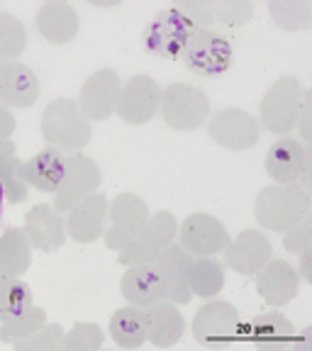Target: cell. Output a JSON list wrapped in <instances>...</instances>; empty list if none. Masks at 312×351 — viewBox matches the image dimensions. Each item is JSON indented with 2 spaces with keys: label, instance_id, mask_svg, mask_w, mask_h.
<instances>
[{
  "label": "cell",
  "instance_id": "ba28073f",
  "mask_svg": "<svg viewBox=\"0 0 312 351\" xmlns=\"http://www.w3.org/2000/svg\"><path fill=\"white\" fill-rule=\"evenodd\" d=\"M149 205L134 193H120L110 200L108 205V219L110 227L103 232L105 247L112 252H122L139 232L144 230L149 219Z\"/></svg>",
  "mask_w": 312,
  "mask_h": 351
},
{
  "label": "cell",
  "instance_id": "4dcf8cb0",
  "mask_svg": "<svg viewBox=\"0 0 312 351\" xmlns=\"http://www.w3.org/2000/svg\"><path fill=\"white\" fill-rule=\"evenodd\" d=\"M47 324V310L44 307L32 305L29 310H25L22 315L12 319H5V322H0V344H15L20 339H27L32 337L34 332Z\"/></svg>",
  "mask_w": 312,
  "mask_h": 351
},
{
  "label": "cell",
  "instance_id": "7a4b0ae2",
  "mask_svg": "<svg viewBox=\"0 0 312 351\" xmlns=\"http://www.w3.org/2000/svg\"><path fill=\"white\" fill-rule=\"evenodd\" d=\"M39 130H42L44 142L64 154L81 152L93 137V127L81 115L78 103L73 98L51 100L42 112Z\"/></svg>",
  "mask_w": 312,
  "mask_h": 351
},
{
  "label": "cell",
  "instance_id": "7bdbcfd3",
  "mask_svg": "<svg viewBox=\"0 0 312 351\" xmlns=\"http://www.w3.org/2000/svg\"><path fill=\"white\" fill-rule=\"evenodd\" d=\"M12 156H17V147L12 139H0V166L10 161Z\"/></svg>",
  "mask_w": 312,
  "mask_h": 351
},
{
  "label": "cell",
  "instance_id": "cb8c5ba5",
  "mask_svg": "<svg viewBox=\"0 0 312 351\" xmlns=\"http://www.w3.org/2000/svg\"><path fill=\"white\" fill-rule=\"evenodd\" d=\"M120 293L127 300V305L149 307L154 302L166 300L164 283L154 263H142V266H127L125 276L120 280Z\"/></svg>",
  "mask_w": 312,
  "mask_h": 351
},
{
  "label": "cell",
  "instance_id": "e0dca14e",
  "mask_svg": "<svg viewBox=\"0 0 312 351\" xmlns=\"http://www.w3.org/2000/svg\"><path fill=\"white\" fill-rule=\"evenodd\" d=\"M193 256L186 249L173 241L171 247L159 252V256L154 258V266L159 271L161 283H164V295L166 300L176 302V305H188L193 300L191 285H188V271H191Z\"/></svg>",
  "mask_w": 312,
  "mask_h": 351
},
{
  "label": "cell",
  "instance_id": "b9f144b4",
  "mask_svg": "<svg viewBox=\"0 0 312 351\" xmlns=\"http://www.w3.org/2000/svg\"><path fill=\"white\" fill-rule=\"evenodd\" d=\"M307 120H310V90H302V108H300V117H298V127H296V132H300L302 142H310Z\"/></svg>",
  "mask_w": 312,
  "mask_h": 351
},
{
  "label": "cell",
  "instance_id": "f6af8a7d",
  "mask_svg": "<svg viewBox=\"0 0 312 351\" xmlns=\"http://www.w3.org/2000/svg\"><path fill=\"white\" fill-rule=\"evenodd\" d=\"M3 200H5V193H3V186H0V215H3Z\"/></svg>",
  "mask_w": 312,
  "mask_h": 351
},
{
  "label": "cell",
  "instance_id": "ac0fdd59",
  "mask_svg": "<svg viewBox=\"0 0 312 351\" xmlns=\"http://www.w3.org/2000/svg\"><path fill=\"white\" fill-rule=\"evenodd\" d=\"M310 171V149L296 137H280L266 152V173L274 183H298Z\"/></svg>",
  "mask_w": 312,
  "mask_h": 351
},
{
  "label": "cell",
  "instance_id": "f35d334b",
  "mask_svg": "<svg viewBox=\"0 0 312 351\" xmlns=\"http://www.w3.org/2000/svg\"><path fill=\"white\" fill-rule=\"evenodd\" d=\"M173 8L191 22L193 27H195V32L197 29H210V25L215 22L213 8H210V3H205V0H186V3H176Z\"/></svg>",
  "mask_w": 312,
  "mask_h": 351
},
{
  "label": "cell",
  "instance_id": "d6a6232c",
  "mask_svg": "<svg viewBox=\"0 0 312 351\" xmlns=\"http://www.w3.org/2000/svg\"><path fill=\"white\" fill-rule=\"evenodd\" d=\"M139 239L147 241L154 252H164L166 247H171L178 237V222L176 215H171L169 210H159L156 215H149L147 225L139 232Z\"/></svg>",
  "mask_w": 312,
  "mask_h": 351
},
{
  "label": "cell",
  "instance_id": "484cf974",
  "mask_svg": "<svg viewBox=\"0 0 312 351\" xmlns=\"http://www.w3.org/2000/svg\"><path fill=\"white\" fill-rule=\"evenodd\" d=\"M110 339L115 341L120 349H139L147 341V317L144 307L125 305L117 307L110 317Z\"/></svg>",
  "mask_w": 312,
  "mask_h": 351
},
{
  "label": "cell",
  "instance_id": "d4e9b609",
  "mask_svg": "<svg viewBox=\"0 0 312 351\" xmlns=\"http://www.w3.org/2000/svg\"><path fill=\"white\" fill-rule=\"evenodd\" d=\"M241 337H247L252 344L263 349H280L296 337V327L283 313H261L241 327Z\"/></svg>",
  "mask_w": 312,
  "mask_h": 351
},
{
  "label": "cell",
  "instance_id": "8d00e7d4",
  "mask_svg": "<svg viewBox=\"0 0 312 351\" xmlns=\"http://www.w3.org/2000/svg\"><path fill=\"white\" fill-rule=\"evenodd\" d=\"M64 337L66 329L59 322H47L39 332H34L27 339L15 341L17 351H61L64 349Z\"/></svg>",
  "mask_w": 312,
  "mask_h": 351
},
{
  "label": "cell",
  "instance_id": "9a60e30c",
  "mask_svg": "<svg viewBox=\"0 0 312 351\" xmlns=\"http://www.w3.org/2000/svg\"><path fill=\"white\" fill-rule=\"evenodd\" d=\"M25 234L39 254H54L66 244V217L54 205L39 203L25 215Z\"/></svg>",
  "mask_w": 312,
  "mask_h": 351
},
{
  "label": "cell",
  "instance_id": "5b68a950",
  "mask_svg": "<svg viewBox=\"0 0 312 351\" xmlns=\"http://www.w3.org/2000/svg\"><path fill=\"white\" fill-rule=\"evenodd\" d=\"M181 61L193 76L219 78L235 64V47L225 34L215 29H197L188 39Z\"/></svg>",
  "mask_w": 312,
  "mask_h": 351
},
{
  "label": "cell",
  "instance_id": "e575fe53",
  "mask_svg": "<svg viewBox=\"0 0 312 351\" xmlns=\"http://www.w3.org/2000/svg\"><path fill=\"white\" fill-rule=\"evenodd\" d=\"M0 186H3L5 200L10 205H20L29 197V186L22 178V161L17 156L0 166Z\"/></svg>",
  "mask_w": 312,
  "mask_h": 351
},
{
  "label": "cell",
  "instance_id": "7c38bea8",
  "mask_svg": "<svg viewBox=\"0 0 312 351\" xmlns=\"http://www.w3.org/2000/svg\"><path fill=\"white\" fill-rule=\"evenodd\" d=\"M100 181H103V171L91 156H86L81 152L69 154L64 181H61L59 191L54 193V208L61 215H66L78 200L98 191Z\"/></svg>",
  "mask_w": 312,
  "mask_h": 351
},
{
  "label": "cell",
  "instance_id": "3957f363",
  "mask_svg": "<svg viewBox=\"0 0 312 351\" xmlns=\"http://www.w3.org/2000/svg\"><path fill=\"white\" fill-rule=\"evenodd\" d=\"M302 108V86L298 78L280 76L263 93L261 108H259V125L269 130L271 134H293L298 127Z\"/></svg>",
  "mask_w": 312,
  "mask_h": 351
},
{
  "label": "cell",
  "instance_id": "d590c367",
  "mask_svg": "<svg viewBox=\"0 0 312 351\" xmlns=\"http://www.w3.org/2000/svg\"><path fill=\"white\" fill-rule=\"evenodd\" d=\"M210 8H213V20L232 29L244 27L254 17V3L247 0H215Z\"/></svg>",
  "mask_w": 312,
  "mask_h": 351
},
{
  "label": "cell",
  "instance_id": "44dd1931",
  "mask_svg": "<svg viewBox=\"0 0 312 351\" xmlns=\"http://www.w3.org/2000/svg\"><path fill=\"white\" fill-rule=\"evenodd\" d=\"M34 25H37L42 39H47L54 47H64L76 39L78 29H81V17H78L76 8L64 0H49L37 10Z\"/></svg>",
  "mask_w": 312,
  "mask_h": 351
},
{
  "label": "cell",
  "instance_id": "f546056e",
  "mask_svg": "<svg viewBox=\"0 0 312 351\" xmlns=\"http://www.w3.org/2000/svg\"><path fill=\"white\" fill-rule=\"evenodd\" d=\"M271 20L285 32H302L312 27V5L307 0H274L269 3Z\"/></svg>",
  "mask_w": 312,
  "mask_h": 351
},
{
  "label": "cell",
  "instance_id": "ab89813d",
  "mask_svg": "<svg viewBox=\"0 0 312 351\" xmlns=\"http://www.w3.org/2000/svg\"><path fill=\"white\" fill-rule=\"evenodd\" d=\"M159 256V252H154L152 247H149L147 241H142L139 237H134V239L127 244L122 252H117V263L120 266H142V263H154V258Z\"/></svg>",
  "mask_w": 312,
  "mask_h": 351
},
{
  "label": "cell",
  "instance_id": "2e32d148",
  "mask_svg": "<svg viewBox=\"0 0 312 351\" xmlns=\"http://www.w3.org/2000/svg\"><path fill=\"white\" fill-rule=\"evenodd\" d=\"M108 197L100 191L78 200L66 213V234L71 237L73 241H78V244L98 241L105 232V222H108Z\"/></svg>",
  "mask_w": 312,
  "mask_h": 351
},
{
  "label": "cell",
  "instance_id": "4fadbf2b",
  "mask_svg": "<svg viewBox=\"0 0 312 351\" xmlns=\"http://www.w3.org/2000/svg\"><path fill=\"white\" fill-rule=\"evenodd\" d=\"M161 103V88L152 76H132L122 83L120 98H117V117L127 125H147L156 117Z\"/></svg>",
  "mask_w": 312,
  "mask_h": 351
},
{
  "label": "cell",
  "instance_id": "74e56055",
  "mask_svg": "<svg viewBox=\"0 0 312 351\" xmlns=\"http://www.w3.org/2000/svg\"><path fill=\"white\" fill-rule=\"evenodd\" d=\"M283 247H285V252H291V254L310 252V249H312V222H310V215H307V217H302L298 225L291 227V230L283 232Z\"/></svg>",
  "mask_w": 312,
  "mask_h": 351
},
{
  "label": "cell",
  "instance_id": "60d3db41",
  "mask_svg": "<svg viewBox=\"0 0 312 351\" xmlns=\"http://www.w3.org/2000/svg\"><path fill=\"white\" fill-rule=\"evenodd\" d=\"M17 130V120L8 105L0 103V139H10Z\"/></svg>",
  "mask_w": 312,
  "mask_h": 351
},
{
  "label": "cell",
  "instance_id": "8992f818",
  "mask_svg": "<svg viewBox=\"0 0 312 351\" xmlns=\"http://www.w3.org/2000/svg\"><path fill=\"white\" fill-rule=\"evenodd\" d=\"M193 339L205 349H222L241 339L239 310L227 300L210 298L193 317Z\"/></svg>",
  "mask_w": 312,
  "mask_h": 351
},
{
  "label": "cell",
  "instance_id": "6da1fadb",
  "mask_svg": "<svg viewBox=\"0 0 312 351\" xmlns=\"http://www.w3.org/2000/svg\"><path fill=\"white\" fill-rule=\"evenodd\" d=\"M254 215L263 230L283 234L310 215V193L298 183H271L254 200Z\"/></svg>",
  "mask_w": 312,
  "mask_h": 351
},
{
  "label": "cell",
  "instance_id": "277c9868",
  "mask_svg": "<svg viewBox=\"0 0 312 351\" xmlns=\"http://www.w3.org/2000/svg\"><path fill=\"white\" fill-rule=\"evenodd\" d=\"M159 115L171 130L176 132H193L208 122L210 98L205 90H200L193 83H171L161 90Z\"/></svg>",
  "mask_w": 312,
  "mask_h": 351
},
{
  "label": "cell",
  "instance_id": "9c48e42d",
  "mask_svg": "<svg viewBox=\"0 0 312 351\" xmlns=\"http://www.w3.org/2000/svg\"><path fill=\"white\" fill-rule=\"evenodd\" d=\"M208 137L230 152H247L261 139V125L241 108H222L208 117Z\"/></svg>",
  "mask_w": 312,
  "mask_h": 351
},
{
  "label": "cell",
  "instance_id": "8fae6325",
  "mask_svg": "<svg viewBox=\"0 0 312 351\" xmlns=\"http://www.w3.org/2000/svg\"><path fill=\"white\" fill-rule=\"evenodd\" d=\"M122 78L112 69H98L83 81L78 93V110L88 122H105L115 115Z\"/></svg>",
  "mask_w": 312,
  "mask_h": 351
},
{
  "label": "cell",
  "instance_id": "1f68e13d",
  "mask_svg": "<svg viewBox=\"0 0 312 351\" xmlns=\"http://www.w3.org/2000/svg\"><path fill=\"white\" fill-rule=\"evenodd\" d=\"M27 47V27L12 12L0 10V64L15 61Z\"/></svg>",
  "mask_w": 312,
  "mask_h": 351
},
{
  "label": "cell",
  "instance_id": "4316f807",
  "mask_svg": "<svg viewBox=\"0 0 312 351\" xmlns=\"http://www.w3.org/2000/svg\"><path fill=\"white\" fill-rule=\"evenodd\" d=\"M32 263V244L20 227H8L0 234V274L22 276Z\"/></svg>",
  "mask_w": 312,
  "mask_h": 351
},
{
  "label": "cell",
  "instance_id": "bcb514c9",
  "mask_svg": "<svg viewBox=\"0 0 312 351\" xmlns=\"http://www.w3.org/2000/svg\"><path fill=\"white\" fill-rule=\"evenodd\" d=\"M0 278H3V274H0Z\"/></svg>",
  "mask_w": 312,
  "mask_h": 351
},
{
  "label": "cell",
  "instance_id": "f1b7e54d",
  "mask_svg": "<svg viewBox=\"0 0 312 351\" xmlns=\"http://www.w3.org/2000/svg\"><path fill=\"white\" fill-rule=\"evenodd\" d=\"M32 305V288L22 280V276H3L0 278V322L17 317Z\"/></svg>",
  "mask_w": 312,
  "mask_h": 351
},
{
  "label": "cell",
  "instance_id": "836d02e7",
  "mask_svg": "<svg viewBox=\"0 0 312 351\" xmlns=\"http://www.w3.org/2000/svg\"><path fill=\"white\" fill-rule=\"evenodd\" d=\"M105 344V332L98 322H76L64 337V351H95Z\"/></svg>",
  "mask_w": 312,
  "mask_h": 351
},
{
  "label": "cell",
  "instance_id": "d6986e66",
  "mask_svg": "<svg viewBox=\"0 0 312 351\" xmlns=\"http://www.w3.org/2000/svg\"><path fill=\"white\" fill-rule=\"evenodd\" d=\"M300 276L296 266L285 258H274L266 261L261 271L256 274V293L269 302L271 307H283L298 295L300 291Z\"/></svg>",
  "mask_w": 312,
  "mask_h": 351
},
{
  "label": "cell",
  "instance_id": "5bb4252c",
  "mask_svg": "<svg viewBox=\"0 0 312 351\" xmlns=\"http://www.w3.org/2000/svg\"><path fill=\"white\" fill-rule=\"evenodd\" d=\"M222 254H225L227 269L249 278V276H256L266 266V261L274 256V247H271L269 237L261 234L259 230H244L235 237V241L230 239Z\"/></svg>",
  "mask_w": 312,
  "mask_h": 351
},
{
  "label": "cell",
  "instance_id": "603a6c76",
  "mask_svg": "<svg viewBox=\"0 0 312 351\" xmlns=\"http://www.w3.org/2000/svg\"><path fill=\"white\" fill-rule=\"evenodd\" d=\"M66 159H69V154L59 152L54 147L39 149L32 159L22 161V178L29 188L54 195L59 191L61 181H64Z\"/></svg>",
  "mask_w": 312,
  "mask_h": 351
},
{
  "label": "cell",
  "instance_id": "ffe728a7",
  "mask_svg": "<svg viewBox=\"0 0 312 351\" xmlns=\"http://www.w3.org/2000/svg\"><path fill=\"white\" fill-rule=\"evenodd\" d=\"M42 95L39 76L20 61L0 64V103L8 108L27 110Z\"/></svg>",
  "mask_w": 312,
  "mask_h": 351
},
{
  "label": "cell",
  "instance_id": "83f0119b",
  "mask_svg": "<svg viewBox=\"0 0 312 351\" xmlns=\"http://www.w3.org/2000/svg\"><path fill=\"white\" fill-rule=\"evenodd\" d=\"M188 285L191 293L203 300H210L225 288V263L217 256H200L193 258L191 271H188Z\"/></svg>",
  "mask_w": 312,
  "mask_h": 351
},
{
  "label": "cell",
  "instance_id": "ee69618b",
  "mask_svg": "<svg viewBox=\"0 0 312 351\" xmlns=\"http://www.w3.org/2000/svg\"><path fill=\"white\" fill-rule=\"evenodd\" d=\"M312 252V249H310ZM310 252H302L300 254V269L298 271V276H300V280H305V283H312V274H310Z\"/></svg>",
  "mask_w": 312,
  "mask_h": 351
},
{
  "label": "cell",
  "instance_id": "52a82bcc",
  "mask_svg": "<svg viewBox=\"0 0 312 351\" xmlns=\"http://www.w3.org/2000/svg\"><path fill=\"white\" fill-rule=\"evenodd\" d=\"M193 32H195V27H193L191 22L176 10L173 5H169L161 12H156V17L144 27L142 42H144V49L152 56L176 61L183 56V49H186V44Z\"/></svg>",
  "mask_w": 312,
  "mask_h": 351
},
{
  "label": "cell",
  "instance_id": "30bf717a",
  "mask_svg": "<svg viewBox=\"0 0 312 351\" xmlns=\"http://www.w3.org/2000/svg\"><path fill=\"white\" fill-rule=\"evenodd\" d=\"M176 239L193 258L217 256L230 244V232L213 215L193 213L183 222H178V237Z\"/></svg>",
  "mask_w": 312,
  "mask_h": 351
},
{
  "label": "cell",
  "instance_id": "7402d4cb",
  "mask_svg": "<svg viewBox=\"0 0 312 351\" xmlns=\"http://www.w3.org/2000/svg\"><path fill=\"white\" fill-rule=\"evenodd\" d=\"M144 317H147V341H152L156 349H169L183 339L186 319L176 302H154V305L144 307Z\"/></svg>",
  "mask_w": 312,
  "mask_h": 351
}]
</instances>
